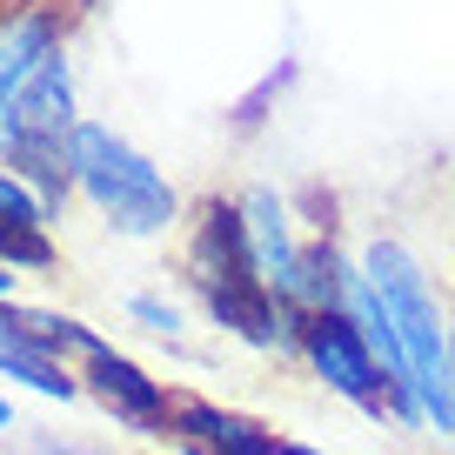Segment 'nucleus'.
I'll use <instances>...</instances> for the list:
<instances>
[{
  "label": "nucleus",
  "instance_id": "nucleus-12",
  "mask_svg": "<svg viewBox=\"0 0 455 455\" xmlns=\"http://www.w3.org/2000/svg\"><path fill=\"white\" fill-rule=\"evenodd\" d=\"M20 322H28V308H14V301H0V335H14Z\"/></svg>",
  "mask_w": 455,
  "mask_h": 455
},
{
  "label": "nucleus",
  "instance_id": "nucleus-6",
  "mask_svg": "<svg viewBox=\"0 0 455 455\" xmlns=\"http://www.w3.org/2000/svg\"><path fill=\"white\" fill-rule=\"evenodd\" d=\"M81 388H94V395L108 402V409L121 415L128 428H174V395H168V388H161L148 369H134L128 355H114L108 341L87 355Z\"/></svg>",
  "mask_w": 455,
  "mask_h": 455
},
{
  "label": "nucleus",
  "instance_id": "nucleus-4",
  "mask_svg": "<svg viewBox=\"0 0 455 455\" xmlns=\"http://www.w3.org/2000/svg\"><path fill=\"white\" fill-rule=\"evenodd\" d=\"M295 355L308 362L315 375H322L328 388H335L341 402H355L362 415H375V422H388L395 415V382H388V369L375 362L369 335H362L355 322L341 308H315L301 315V341H295Z\"/></svg>",
  "mask_w": 455,
  "mask_h": 455
},
{
  "label": "nucleus",
  "instance_id": "nucleus-2",
  "mask_svg": "<svg viewBox=\"0 0 455 455\" xmlns=\"http://www.w3.org/2000/svg\"><path fill=\"white\" fill-rule=\"evenodd\" d=\"M188 282H195L208 322L242 335L248 348H295L301 341V308L268 295V282L255 268V248H248L242 208H221V201L201 208V228L188 242Z\"/></svg>",
  "mask_w": 455,
  "mask_h": 455
},
{
  "label": "nucleus",
  "instance_id": "nucleus-13",
  "mask_svg": "<svg viewBox=\"0 0 455 455\" xmlns=\"http://www.w3.org/2000/svg\"><path fill=\"white\" fill-rule=\"evenodd\" d=\"M14 288H20V282H14V268L0 261V301H14Z\"/></svg>",
  "mask_w": 455,
  "mask_h": 455
},
{
  "label": "nucleus",
  "instance_id": "nucleus-15",
  "mask_svg": "<svg viewBox=\"0 0 455 455\" xmlns=\"http://www.w3.org/2000/svg\"><path fill=\"white\" fill-rule=\"evenodd\" d=\"M282 455H322V449H308V442H282Z\"/></svg>",
  "mask_w": 455,
  "mask_h": 455
},
{
  "label": "nucleus",
  "instance_id": "nucleus-11",
  "mask_svg": "<svg viewBox=\"0 0 455 455\" xmlns=\"http://www.w3.org/2000/svg\"><path fill=\"white\" fill-rule=\"evenodd\" d=\"M128 315L148 328V335H161V341L181 335V308H174V301H161V295H128Z\"/></svg>",
  "mask_w": 455,
  "mask_h": 455
},
{
  "label": "nucleus",
  "instance_id": "nucleus-3",
  "mask_svg": "<svg viewBox=\"0 0 455 455\" xmlns=\"http://www.w3.org/2000/svg\"><path fill=\"white\" fill-rule=\"evenodd\" d=\"M68 174H74V188L94 201L100 221L121 228V235H168V228L181 221L174 181L141 155V148H128L114 128H100V121H81V128H74Z\"/></svg>",
  "mask_w": 455,
  "mask_h": 455
},
{
  "label": "nucleus",
  "instance_id": "nucleus-10",
  "mask_svg": "<svg viewBox=\"0 0 455 455\" xmlns=\"http://www.w3.org/2000/svg\"><path fill=\"white\" fill-rule=\"evenodd\" d=\"M0 221H20V228H47V201L20 181L14 168H0Z\"/></svg>",
  "mask_w": 455,
  "mask_h": 455
},
{
  "label": "nucleus",
  "instance_id": "nucleus-1",
  "mask_svg": "<svg viewBox=\"0 0 455 455\" xmlns=\"http://www.w3.org/2000/svg\"><path fill=\"white\" fill-rule=\"evenodd\" d=\"M355 268L375 282L388 308V328H395V362H402V388L422 409V422L435 435H455V322L442 315L435 282L422 275V261L402 242H382L375 235L355 255Z\"/></svg>",
  "mask_w": 455,
  "mask_h": 455
},
{
  "label": "nucleus",
  "instance_id": "nucleus-7",
  "mask_svg": "<svg viewBox=\"0 0 455 455\" xmlns=\"http://www.w3.org/2000/svg\"><path fill=\"white\" fill-rule=\"evenodd\" d=\"M174 435L201 442V449H214V455H282L275 428L248 422V415H235V409H214V402H174Z\"/></svg>",
  "mask_w": 455,
  "mask_h": 455
},
{
  "label": "nucleus",
  "instance_id": "nucleus-16",
  "mask_svg": "<svg viewBox=\"0 0 455 455\" xmlns=\"http://www.w3.org/2000/svg\"><path fill=\"white\" fill-rule=\"evenodd\" d=\"M7 422H14V402H7V395H0V428H7Z\"/></svg>",
  "mask_w": 455,
  "mask_h": 455
},
{
  "label": "nucleus",
  "instance_id": "nucleus-9",
  "mask_svg": "<svg viewBox=\"0 0 455 455\" xmlns=\"http://www.w3.org/2000/svg\"><path fill=\"white\" fill-rule=\"evenodd\" d=\"M0 261L7 268H54V242H47V228H20V221H0Z\"/></svg>",
  "mask_w": 455,
  "mask_h": 455
},
{
  "label": "nucleus",
  "instance_id": "nucleus-5",
  "mask_svg": "<svg viewBox=\"0 0 455 455\" xmlns=\"http://www.w3.org/2000/svg\"><path fill=\"white\" fill-rule=\"evenodd\" d=\"M235 208H242L248 248H255V268H261V282H268V295L295 308V288H301V248H308V242H295V228H288V201L275 195V188H248Z\"/></svg>",
  "mask_w": 455,
  "mask_h": 455
},
{
  "label": "nucleus",
  "instance_id": "nucleus-14",
  "mask_svg": "<svg viewBox=\"0 0 455 455\" xmlns=\"http://www.w3.org/2000/svg\"><path fill=\"white\" fill-rule=\"evenodd\" d=\"M174 449L181 455H214V449H201V442H188V435H174Z\"/></svg>",
  "mask_w": 455,
  "mask_h": 455
},
{
  "label": "nucleus",
  "instance_id": "nucleus-8",
  "mask_svg": "<svg viewBox=\"0 0 455 455\" xmlns=\"http://www.w3.org/2000/svg\"><path fill=\"white\" fill-rule=\"evenodd\" d=\"M47 54H60V20L54 14H14V20H0V114H7V100L34 81V68H41Z\"/></svg>",
  "mask_w": 455,
  "mask_h": 455
}]
</instances>
